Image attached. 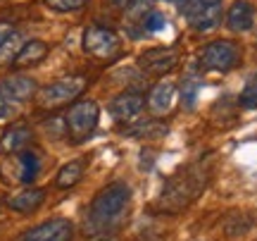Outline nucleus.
Returning a JSON list of instances; mask_svg holds the SVG:
<instances>
[{
    "label": "nucleus",
    "mask_w": 257,
    "mask_h": 241,
    "mask_svg": "<svg viewBox=\"0 0 257 241\" xmlns=\"http://www.w3.org/2000/svg\"><path fill=\"white\" fill-rule=\"evenodd\" d=\"M131 201V189L121 182L105 186L98 196L93 198L88 208V220H86V234H100L107 232L112 224L119 220Z\"/></svg>",
    "instance_id": "nucleus-1"
},
{
    "label": "nucleus",
    "mask_w": 257,
    "mask_h": 241,
    "mask_svg": "<svg viewBox=\"0 0 257 241\" xmlns=\"http://www.w3.org/2000/svg\"><path fill=\"white\" fill-rule=\"evenodd\" d=\"M202 186H205V175L198 170H181L179 175L167 179L162 196H160V205L167 213H181L186 205H191L198 196H200Z\"/></svg>",
    "instance_id": "nucleus-2"
},
{
    "label": "nucleus",
    "mask_w": 257,
    "mask_h": 241,
    "mask_svg": "<svg viewBox=\"0 0 257 241\" xmlns=\"http://www.w3.org/2000/svg\"><path fill=\"white\" fill-rule=\"evenodd\" d=\"M98 120H100V108H98V103L76 101V103H72V108L67 110L64 124H67V131L72 134V141L79 143V141H86L93 131H95Z\"/></svg>",
    "instance_id": "nucleus-3"
},
{
    "label": "nucleus",
    "mask_w": 257,
    "mask_h": 241,
    "mask_svg": "<svg viewBox=\"0 0 257 241\" xmlns=\"http://www.w3.org/2000/svg\"><path fill=\"white\" fill-rule=\"evenodd\" d=\"M83 91H86V79L83 76H64V79L50 84L38 93V105L43 110H57L62 105L76 103V98Z\"/></svg>",
    "instance_id": "nucleus-4"
},
{
    "label": "nucleus",
    "mask_w": 257,
    "mask_h": 241,
    "mask_svg": "<svg viewBox=\"0 0 257 241\" xmlns=\"http://www.w3.org/2000/svg\"><path fill=\"white\" fill-rule=\"evenodd\" d=\"M83 50H86L88 55L98 57V60L110 62V60H114V57L119 55L121 41L114 31H110V29L88 27L83 31Z\"/></svg>",
    "instance_id": "nucleus-5"
},
{
    "label": "nucleus",
    "mask_w": 257,
    "mask_h": 241,
    "mask_svg": "<svg viewBox=\"0 0 257 241\" xmlns=\"http://www.w3.org/2000/svg\"><path fill=\"white\" fill-rule=\"evenodd\" d=\"M238 46L233 41H212L210 46L202 48L200 65L202 69H214V72H229L238 65Z\"/></svg>",
    "instance_id": "nucleus-6"
},
{
    "label": "nucleus",
    "mask_w": 257,
    "mask_h": 241,
    "mask_svg": "<svg viewBox=\"0 0 257 241\" xmlns=\"http://www.w3.org/2000/svg\"><path fill=\"white\" fill-rule=\"evenodd\" d=\"M38 155L34 150H22V153H15V155H10L3 167H0V175L5 182H15V184H29V182H34L38 175Z\"/></svg>",
    "instance_id": "nucleus-7"
},
{
    "label": "nucleus",
    "mask_w": 257,
    "mask_h": 241,
    "mask_svg": "<svg viewBox=\"0 0 257 241\" xmlns=\"http://www.w3.org/2000/svg\"><path fill=\"white\" fill-rule=\"evenodd\" d=\"M138 65L148 74L165 76L179 65V50L176 48H150L138 57Z\"/></svg>",
    "instance_id": "nucleus-8"
},
{
    "label": "nucleus",
    "mask_w": 257,
    "mask_h": 241,
    "mask_svg": "<svg viewBox=\"0 0 257 241\" xmlns=\"http://www.w3.org/2000/svg\"><path fill=\"white\" fill-rule=\"evenodd\" d=\"M181 10L188 17V24H191L195 31H210L221 22V3L217 5H205V3H195V0H186Z\"/></svg>",
    "instance_id": "nucleus-9"
},
{
    "label": "nucleus",
    "mask_w": 257,
    "mask_h": 241,
    "mask_svg": "<svg viewBox=\"0 0 257 241\" xmlns=\"http://www.w3.org/2000/svg\"><path fill=\"white\" fill-rule=\"evenodd\" d=\"M72 236H74L72 222L64 220V217H55V220H48V222L29 229L19 241H72Z\"/></svg>",
    "instance_id": "nucleus-10"
},
{
    "label": "nucleus",
    "mask_w": 257,
    "mask_h": 241,
    "mask_svg": "<svg viewBox=\"0 0 257 241\" xmlns=\"http://www.w3.org/2000/svg\"><path fill=\"white\" fill-rule=\"evenodd\" d=\"M146 108V101L138 93H121L110 101V115L121 124H131L141 117V112Z\"/></svg>",
    "instance_id": "nucleus-11"
},
{
    "label": "nucleus",
    "mask_w": 257,
    "mask_h": 241,
    "mask_svg": "<svg viewBox=\"0 0 257 241\" xmlns=\"http://www.w3.org/2000/svg\"><path fill=\"white\" fill-rule=\"evenodd\" d=\"M31 139H34V134L29 129V124L17 122V124H12V127H8L3 131V136H0V153H8V155L22 153V150H27Z\"/></svg>",
    "instance_id": "nucleus-12"
},
{
    "label": "nucleus",
    "mask_w": 257,
    "mask_h": 241,
    "mask_svg": "<svg viewBox=\"0 0 257 241\" xmlns=\"http://www.w3.org/2000/svg\"><path fill=\"white\" fill-rule=\"evenodd\" d=\"M0 91H3V96H5L8 101H12L17 105V103H22V101H29V98L36 93V82H34L31 76L12 74L0 84Z\"/></svg>",
    "instance_id": "nucleus-13"
},
{
    "label": "nucleus",
    "mask_w": 257,
    "mask_h": 241,
    "mask_svg": "<svg viewBox=\"0 0 257 241\" xmlns=\"http://www.w3.org/2000/svg\"><path fill=\"white\" fill-rule=\"evenodd\" d=\"M252 24H255V8L248 0H236L226 12V27L240 34V31H250Z\"/></svg>",
    "instance_id": "nucleus-14"
},
{
    "label": "nucleus",
    "mask_w": 257,
    "mask_h": 241,
    "mask_svg": "<svg viewBox=\"0 0 257 241\" xmlns=\"http://www.w3.org/2000/svg\"><path fill=\"white\" fill-rule=\"evenodd\" d=\"M174 84L172 82H160L155 84L153 89H150V96H148V108H150V112L153 115H165L167 110H169V105H172V101H174Z\"/></svg>",
    "instance_id": "nucleus-15"
},
{
    "label": "nucleus",
    "mask_w": 257,
    "mask_h": 241,
    "mask_svg": "<svg viewBox=\"0 0 257 241\" xmlns=\"http://www.w3.org/2000/svg\"><path fill=\"white\" fill-rule=\"evenodd\" d=\"M48 55V46L43 41H27L22 50H19V55L15 57V62L12 65L17 67V69H24V67H34L38 62H43V57Z\"/></svg>",
    "instance_id": "nucleus-16"
},
{
    "label": "nucleus",
    "mask_w": 257,
    "mask_h": 241,
    "mask_svg": "<svg viewBox=\"0 0 257 241\" xmlns=\"http://www.w3.org/2000/svg\"><path fill=\"white\" fill-rule=\"evenodd\" d=\"M43 201H46V191L43 189H27V191H19L17 196H12L8 205L12 210H17V213H34Z\"/></svg>",
    "instance_id": "nucleus-17"
},
{
    "label": "nucleus",
    "mask_w": 257,
    "mask_h": 241,
    "mask_svg": "<svg viewBox=\"0 0 257 241\" xmlns=\"http://www.w3.org/2000/svg\"><path fill=\"white\" fill-rule=\"evenodd\" d=\"M83 177V163L81 160H72V163H67V165L60 167V172L55 177V184L60 189H72L81 182Z\"/></svg>",
    "instance_id": "nucleus-18"
},
{
    "label": "nucleus",
    "mask_w": 257,
    "mask_h": 241,
    "mask_svg": "<svg viewBox=\"0 0 257 241\" xmlns=\"http://www.w3.org/2000/svg\"><path fill=\"white\" fill-rule=\"evenodd\" d=\"M22 36H19L17 31H12L8 36V41L0 46V67L3 65H12L15 62V57L19 55V50H22Z\"/></svg>",
    "instance_id": "nucleus-19"
},
{
    "label": "nucleus",
    "mask_w": 257,
    "mask_h": 241,
    "mask_svg": "<svg viewBox=\"0 0 257 241\" xmlns=\"http://www.w3.org/2000/svg\"><path fill=\"white\" fill-rule=\"evenodd\" d=\"M126 134L128 136H162V134H167V127L160 122H138Z\"/></svg>",
    "instance_id": "nucleus-20"
},
{
    "label": "nucleus",
    "mask_w": 257,
    "mask_h": 241,
    "mask_svg": "<svg viewBox=\"0 0 257 241\" xmlns=\"http://www.w3.org/2000/svg\"><path fill=\"white\" fill-rule=\"evenodd\" d=\"M238 103L240 108H245V110H255L257 108V74L250 76V82L245 84V89L238 96Z\"/></svg>",
    "instance_id": "nucleus-21"
},
{
    "label": "nucleus",
    "mask_w": 257,
    "mask_h": 241,
    "mask_svg": "<svg viewBox=\"0 0 257 241\" xmlns=\"http://www.w3.org/2000/svg\"><path fill=\"white\" fill-rule=\"evenodd\" d=\"M198 86H200V79L195 76V72H188V76H184V103L191 108L195 103V96H198Z\"/></svg>",
    "instance_id": "nucleus-22"
},
{
    "label": "nucleus",
    "mask_w": 257,
    "mask_h": 241,
    "mask_svg": "<svg viewBox=\"0 0 257 241\" xmlns=\"http://www.w3.org/2000/svg\"><path fill=\"white\" fill-rule=\"evenodd\" d=\"M43 3L55 12H74V10H81L88 0H43Z\"/></svg>",
    "instance_id": "nucleus-23"
},
{
    "label": "nucleus",
    "mask_w": 257,
    "mask_h": 241,
    "mask_svg": "<svg viewBox=\"0 0 257 241\" xmlns=\"http://www.w3.org/2000/svg\"><path fill=\"white\" fill-rule=\"evenodd\" d=\"M143 27L148 31H162L167 27V19L162 12H148V17L143 19Z\"/></svg>",
    "instance_id": "nucleus-24"
},
{
    "label": "nucleus",
    "mask_w": 257,
    "mask_h": 241,
    "mask_svg": "<svg viewBox=\"0 0 257 241\" xmlns=\"http://www.w3.org/2000/svg\"><path fill=\"white\" fill-rule=\"evenodd\" d=\"M15 110H17V105H15L12 101H8V98L3 96V91H0V120L12 117V115H15Z\"/></svg>",
    "instance_id": "nucleus-25"
},
{
    "label": "nucleus",
    "mask_w": 257,
    "mask_h": 241,
    "mask_svg": "<svg viewBox=\"0 0 257 241\" xmlns=\"http://www.w3.org/2000/svg\"><path fill=\"white\" fill-rule=\"evenodd\" d=\"M15 31V27H12V22H0V46L8 41V36Z\"/></svg>",
    "instance_id": "nucleus-26"
},
{
    "label": "nucleus",
    "mask_w": 257,
    "mask_h": 241,
    "mask_svg": "<svg viewBox=\"0 0 257 241\" xmlns=\"http://www.w3.org/2000/svg\"><path fill=\"white\" fill-rule=\"evenodd\" d=\"M195 3H205V5H217V3H221V0H195Z\"/></svg>",
    "instance_id": "nucleus-27"
},
{
    "label": "nucleus",
    "mask_w": 257,
    "mask_h": 241,
    "mask_svg": "<svg viewBox=\"0 0 257 241\" xmlns=\"http://www.w3.org/2000/svg\"><path fill=\"white\" fill-rule=\"evenodd\" d=\"M174 3H176V5H179V8H181V5H184L186 0H174Z\"/></svg>",
    "instance_id": "nucleus-28"
},
{
    "label": "nucleus",
    "mask_w": 257,
    "mask_h": 241,
    "mask_svg": "<svg viewBox=\"0 0 257 241\" xmlns=\"http://www.w3.org/2000/svg\"><path fill=\"white\" fill-rule=\"evenodd\" d=\"M0 205H3V201H0Z\"/></svg>",
    "instance_id": "nucleus-29"
}]
</instances>
